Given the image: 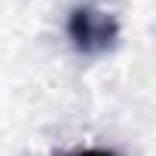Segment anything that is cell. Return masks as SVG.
I'll use <instances>...</instances> for the list:
<instances>
[{
    "label": "cell",
    "instance_id": "1",
    "mask_svg": "<svg viewBox=\"0 0 156 156\" xmlns=\"http://www.w3.org/2000/svg\"><path fill=\"white\" fill-rule=\"evenodd\" d=\"M67 37L76 52L83 55H101L116 46L119 40V22L95 6H76L67 16Z\"/></svg>",
    "mask_w": 156,
    "mask_h": 156
},
{
    "label": "cell",
    "instance_id": "2",
    "mask_svg": "<svg viewBox=\"0 0 156 156\" xmlns=\"http://www.w3.org/2000/svg\"><path fill=\"white\" fill-rule=\"evenodd\" d=\"M64 156H116V153H113V150H104V147H86V150L64 153Z\"/></svg>",
    "mask_w": 156,
    "mask_h": 156
}]
</instances>
